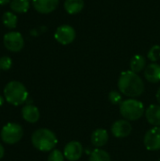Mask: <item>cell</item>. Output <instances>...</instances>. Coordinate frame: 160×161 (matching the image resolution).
<instances>
[{
	"instance_id": "obj_27",
	"label": "cell",
	"mask_w": 160,
	"mask_h": 161,
	"mask_svg": "<svg viewBox=\"0 0 160 161\" xmlns=\"http://www.w3.org/2000/svg\"><path fill=\"white\" fill-rule=\"evenodd\" d=\"M157 99L158 103H159V104H160V88H159V89H158L157 92Z\"/></svg>"
},
{
	"instance_id": "obj_2",
	"label": "cell",
	"mask_w": 160,
	"mask_h": 161,
	"mask_svg": "<svg viewBox=\"0 0 160 161\" xmlns=\"http://www.w3.org/2000/svg\"><path fill=\"white\" fill-rule=\"evenodd\" d=\"M31 142L37 150L50 152L53 151L58 144V139L55 133L50 129L40 128L32 134Z\"/></svg>"
},
{
	"instance_id": "obj_24",
	"label": "cell",
	"mask_w": 160,
	"mask_h": 161,
	"mask_svg": "<svg viewBox=\"0 0 160 161\" xmlns=\"http://www.w3.org/2000/svg\"><path fill=\"white\" fill-rule=\"evenodd\" d=\"M64 155L59 150H53L48 156V161H64Z\"/></svg>"
},
{
	"instance_id": "obj_28",
	"label": "cell",
	"mask_w": 160,
	"mask_h": 161,
	"mask_svg": "<svg viewBox=\"0 0 160 161\" xmlns=\"http://www.w3.org/2000/svg\"><path fill=\"white\" fill-rule=\"evenodd\" d=\"M3 103H4V98H3V96L0 95V107L3 105Z\"/></svg>"
},
{
	"instance_id": "obj_20",
	"label": "cell",
	"mask_w": 160,
	"mask_h": 161,
	"mask_svg": "<svg viewBox=\"0 0 160 161\" xmlns=\"http://www.w3.org/2000/svg\"><path fill=\"white\" fill-rule=\"evenodd\" d=\"M17 16L12 11H6L2 16V22L8 28H15L17 25Z\"/></svg>"
},
{
	"instance_id": "obj_9",
	"label": "cell",
	"mask_w": 160,
	"mask_h": 161,
	"mask_svg": "<svg viewBox=\"0 0 160 161\" xmlns=\"http://www.w3.org/2000/svg\"><path fill=\"white\" fill-rule=\"evenodd\" d=\"M132 132V125L127 120H118L111 126V133L117 139H124Z\"/></svg>"
},
{
	"instance_id": "obj_10",
	"label": "cell",
	"mask_w": 160,
	"mask_h": 161,
	"mask_svg": "<svg viewBox=\"0 0 160 161\" xmlns=\"http://www.w3.org/2000/svg\"><path fill=\"white\" fill-rule=\"evenodd\" d=\"M63 155L69 161L78 160L83 155V146L79 142L73 141L66 144L64 147Z\"/></svg>"
},
{
	"instance_id": "obj_26",
	"label": "cell",
	"mask_w": 160,
	"mask_h": 161,
	"mask_svg": "<svg viewBox=\"0 0 160 161\" xmlns=\"http://www.w3.org/2000/svg\"><path fill=\"white\" fill-rule=\"evenodd\" d=\"M10 2H11V0H0V5L4 6V5H7V4H8Z\"/></svg>"
},
{
	"instance_id": "obj_1",
	"label": "cell",
	"mask_w": 160,
	"mask_h": 161,
	"mask_svg": "<svg viewBox=\"0 0 160 161\" xmlns=\"http://www.w3.org/2000/svg\"><path fill=\"white\" fill-rule=\"evenodd\" d=\"M118 88L121 93L135 98L144 92V82L141 76L132 71L123 72L118 80Z\"/></svg>"
},
{
	"instance_id": "obj_17",
	"label": "cell",
	"mask_w": 160,
	"mask_h": 161,
	"mask_svg": "<svg viewBox=\"0 0 160 161\" xmlns=\"http://www.w3.org/2000/svg\"><path fill=\"white\" fill-rule=\"evenodd\" d=\"M30 6L29 0H11L9 7L13 12L16 13H25L28 10Z\"/></svg>"
},
{
	"instance_id": "obj_14",
	"label": "cell",
	"mask_w": 160,
	"mask_h": 161,
	"mask_svg": "<svg viewBox=\"0 0 160 161\" xmlns=\"http://www.w3.org/2000/svg\"><path fill=\"white\" fill-rule=\"evenodd\" d=\"M145 117L147 122L154 125L160 126V106L159 105H151L145 111Z\"/></svg>"
},
{
	"instance_id": "obj_12",
	"label": "cell",
	"mask_w": 160,
	"mask_h": 161,
	"mask_svg": "<svg viewBox=\"0 0 160 161\" xmlns=\"http://www.w3.org/2000/svg\"><path fill=\"white\" fill-rule=\"evenodd\" d=\"M91 141L93 146H95L96 148L103 147L104 145L107 144L108 141V133L104 128H98L92 132Z\"/></svg>"
},
{
	"instance_id": "obj_21",
	"label": "cell",
	"mask_w": 160,
	"mask_h": 161,
	"mask_svg": "<svg viewBox=\"0 0 160 161\" xmlns=\"http://www.w3.org/2000/svg\"><path fill=\"white\" fill-rule=\"evenodd\" d=\"M148 58L153 61L156 62L160 59V46L159 45H154L148 52Z\"/></svg>"
},
{
	"instance_id": "obj_4",
	"label": "cell",
	"mask_w": 160,
	"mask_h": 161,
	"mask_svg": "<svg viewBox=\"0 0 160 161\" xmlns=\"http://www.w3.org/2000/svg\"><path fill=\"white\" fill-rule=\"evenodd\" d=\"M120 113L127 121H136L143 116L144 106L137 99H127L120 105Z\"/></svg>"
},
{
	"instance_id": "obj_13",
	"label": "cell",
	"mask_w": 160,
	"mask_h": 161,
	"mask_svg": "<svg viewBox=\"0 0 160 161\" xmlns=\"http://www.w3.org/2000/svg\"><path fill=\"white\" fill-rule=\"evenodd\" d=\"M22 116L25 121L30 124H35L40 119V111L33 105H26L22 108Z\"/></svg>"
},
{
	"instance_id": "obj_18",
	"label": "cell",
	"mask_w": 160,
	"mask_h": 161,
	"mask_svg": "<svg viewBox=\"0 0 160 161\" xmlns=\"http://www.w3.org/2000/svg\"><path fill=\"white\" fill-rule=\"evenodd\" d=\"M146 61L143 56L141 55H135L131 60H130V69L134 73H140L141 72L145 67Z\"/></svg>"
},
{
	"instance_id": "obj_15",
	"label": "cell",
	"mask_w": 160,
	"mask_h": 161,
	"mask_svg": "<svg viewBox=\"0 0 160 161\" xmlns=\"http://www.w3.org/2000/svg\"><path fill=\"white\" fill-rule=\"evenodd\" d=\"M144 76L150 83H158L160 81V65L157 63L149 64L144 70Z\"/></svg>"
},
{
	"instance_id": "obj_25",
	"label": "cell",
	"mask_w": 160,
	"mask_h": 161,
	"mask_svg": "<svg viewBox=\"0 0 160 161\" xmlns=\"http://www.w3.org/2000/svg\"><path fill=\"white\" fill-rule=\"evenodd\" d=\"M4 155H5V149H4L3 145L0 143V159H1V158H3Z\"/></svg>"
},
{
	"instance_id": "obj_6",
	"label": "cell",
	"mask_w": 160,
	"mask_h": 161,
	"mask_svg": "<svg viewBox=\"0 0 160 161\" xmlns=\"http://www.w3.org/2000/svg\"><path fill=\"white\" fill-rule=\"evenodd\" d=\"M3 42L5 47L10 52L21 51L25 44V41L22 34L16 31L6 33L3 38Z\"/></svg>"
},
{
	"instance_id": "obj_23",
	"label": "cell",
	"mask_w": 160,
	"mask_h": 161,
	"mask_svg": "<svg viewBox=\"0 0 160 161\" xmlns=\"http://www.w3.org/2000/svg\"><path fill=\"white\" fill-rule=\"evenodd\" d=\"M11 65H12V60L9 57L4 56L0 58V70L8 71L10 69Z\"/></svg>"
},
{
	"instance_id": "obj_30",
	"label": "cell",
	"mask_w": 160,
	"mask_h": 161,
	"mask_svg": "<svg viewBox=\"0 0 160 161\" xmlns=\"http://www.w3.org/2000/svg\"><path fill=\"white\" fill-rule=\"evenodd\" d=\"M31 1H32V0H31Z\"/></svg>"
},
{
	"instance_id": "obj_7",
	"label": "cell",
	"mask_w": 160,
	"mask_h": 161,
	"mask_svg": "<svg viewBox=\"0 0 160 161\" xmlns=\"http://www.w3.org/2000/svg\"><path fill=\"white\" fill-rule=\"evenodd\" d=\"M55 39L62 45L72 43L75 39V30L69 25H62L58 26L55 32Z\"/></svg>"
},
{
	"instance_id": "obj_19",
	"label": "cell",
	"mask_w": 160,
	"mask_h": 161,
	"mask_svg": "<svg viewBox=\"0 0 160 161\" xmlns=\"http://www.w3.org/2000/svg\"><path fill=\"white\" fill-rule=\"evenodd\" d=\"M89 161H111V158L107 151L96 148L91 153Z\"/></svg>"
},
{
	"instance_id": "obj_29",
	"label": "cell",
	"mask_w": 160,
	"mask_h": 161,
	"mask_svg": "<svg viewBox=\"0 0 160 161\" xmlns=\"http://www.w3.org/2000/svg\"><path fill=\"white\" fill-rule=\"evenodd\" d=\"M159 161H160V158H159Z\"/></svg>"
},
{
	"instance_id": "obj_5",
	"label": "cell",
	"mask_w": 160,
	"mask_h": 161,
	"mask_svg": "<svg viewBox=\"0 0 160 161\" xmlns=\"http://www.w3.org/2000/svg\"><path fill=\"white\" fill-rule=\"evenodd\" d=\"M23 127L14 123L7 124L1 131V139L7 144H15L23 138Z\"/></svg>"
},
{
	"instance_id": "obj_22",
	"label": "cell",
	"mask_w": 160,
	"mask_h": 161,
	"mask_svg": "<svg viewBox=\"0 0 160 161\" xmlns=\"http://www.w3.org/2000/svg\"><path fill=\"white\" fill-rule=\"evenodd\" d=\"M108 99L113 105H121L123 102V96L121 92L117 91H111L108 94Z\"/></svg>"
},
{
	"instance_id": "obj_3",
	"label": "cell",
	"mask_w": 160,
	"mask_h": 161,
	"mask_svg": "<svg viewBox=\"0 0 160 161\" xmlns=\"http://www.w3.org/2000/svg\"><path fill=\"white\" fill-rule=\"evenodd\" d=\"M4 96L8 103L13 106H20L26 102L28 92L24 84L21 82L10 81L5 86Z\"/></svg>"
},
{
	"instance_id": "obj_11",
	"label": "cell",
	"mask_w": 160,
	"mask_h": 161,
	"mask_svg": "<svg viewBox=\"0 0 160 161\" xmlns=\"http://www.w3.org/2000/svg\"><path fill=\"white\" fill-rule=\"evenodd\" d=\"M59 0H32L33 8L40 13L47 14L54 11L58 6Z\"/></svg>"
},
{
	"instance_id": "obj_16",
	"label": "cell",
	"mask_w": 160,
	"mask_h": 161,
	"mask_svg": "<svg viewBox=\"0 0 160 161\" xmlns=\"http://www.w3.org/2000/svg\"><path fill=\"white\" fill-rule=\"evenodd\" d=\"M64 8L69 14H77L84 8V0H65Z\"/></svg>"
},
{
	"instance_id": "obj_8",
	"label": "cell",
	"mask_w": 160,
	"mask_h": 161,
	"mask_svg": "<svg viewBox=\"0 0 160 161\" xmlns=\"http://www.w3.org/2000/svg\"><path fill=\"white\" fill-rule=\"evenodd\" d=\"M143 142L149 151L160 150V126H155L148 130L144 136Z\"/></svg>"
}]
</instances>
